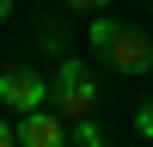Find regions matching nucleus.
Returning a JSON list of instances; mask_svg holds the SVG:
<instances>
[{
  "label": "nucleus",
  "instance_id": "nucleus-3",
  "mask_svg": "<svg viewBox=\"0 0 153 147\" xmlns=\"http://www.w3.org/2000/svg\"><path fill=\"white\" fill-rule=\"evenodd\" d=\"M0 104L25 117V110L49 104V80H43L37 68H6V74H0Z\"/></svg>",
  "mask_w": 153,
  "mask_h": 147
},
{
  "label": "nucleus",
  "instance_id": "nucleus-9",
  "mask_svg": "<svg viewBox=\"0 0 153 147\" xmlns=\"http://www.w3.org/2000/svg\"><path fill=\"white\" fill-rule=\"evenodd\" d=\"M0 19H12V0H0Z\"/></svg>",
  "mask_w": 153,
  "mask_h": 147
},
{
  "label": "nucleus",
  "instance_id": "nucleus-1",
  "mask_svg": "<svg viewBox=\"0 0 153 147\" xmlns=\"http://www.w3.org/2000/svg\"><path fill=\"white\" fill-rule=\"evenodd\" d=\"M92 49L104 55V68H117V74H147V68H153L147 31L117 24V19H92Z\"/></svg>",
  "mask_w": 153,
  "mask_h": 147
},
{
  "label": "nucleus",
  "instance_id": "nucleus-6",
  "mask_svg": "<svg viewBox=\"0 0 153 147\" xmlns=\"http://www.w3.org/2000/svg\"><path fill=\"white\" fill-rule=\"evenodd\" d=\"M135 129H141V135H147V141H153V98H147V104H141V110H135Z\"/></svg>",
  "mask_w": 153,
  "mask_h": 147
},
{
  "label": "nucleus",
  "instance_id": "nucleus-8",
  "mask_svg": "<svg viewBox=\"0 0 153 147\" xmlns=\"http://www.w3.org/2000/svg\"><path fill=\"white\" fill-rule=\"evenodd\" d=\"M0 147H19V135H12V129H6V122H0Z\"/></svg>",
  "mask_w": 153,
  "mask_h": 147
},
{
  "label": "nucleus",
  "instance_id": "nucleus-7",
  "mask_svg": "<svg viewBox=\"0 0 153 147\" xmlns=\"http://www.w3.org/2000/svg\"><path fill=\"white\" fill-rule=\"evenodd\" d=\"M68 6H80V12H104L110 0H68Z\"/></svg>",
  "mask_w": 153,
  "mask_h": 147
},
{
  "label": "nucleus",
  "instance_id": "nucleus-5",
  "mask_svg": "<svg viewBox=\"0 0 153 147\" xmlns=\"http://www.w3.org/2000/svg\"><path fill=\"white\" fill-rule=\"evenodd\" d=\"M74 141H80V147H104V129H98L92 117H80V122H74Z\"/></svg>",
  "mask_w": 153,
  "mask_h": 147
},
{
  "label": "nucleus",
  "instance_id": "nucleus-2",
  "mask_svg": "<svg viewBox=\"0 0 153 147\" xmlns=\"http://www.w3.org/2000/svg\"><path fill=\"white\" fill-rule=\"evenodd\" d=\"M49 110H55L61 122H80V117H92L98 110V80H92V68L86 61H55V80H49Z\"/></svg>",
  "mask_w": 153,
  "mask_h": 147
},
{
  "label": "nucleus",
  "instance_id": "nucleus-4",
  "mask_svg": "<svg viewBox=\"0 0 153 147\" xmlns=\"http://www.w3.org/2000/svg\"><path fill=\"white\" fill-rule=\"evenodd\" d=\"M12 135H19V147H68V122H61V117H55L49 104L25 110V117H19V129H12Z\"/></svg>",
  "mask_w": 153,
  "mask_h": 147
}]
</instances>
